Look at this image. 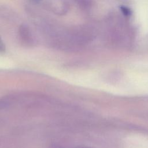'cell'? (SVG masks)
Returning a JSON list of instances; mask_svg holds the SVG:
<instances>
[{
	"instance_id": "cell-1",
	"label": "cell",
	"mask_w": 148,
	"mask_h": 148,
	"mask_svg": "<svg viewBox=\"0 0 148 148\" xmlns=\"http://www.w3.org/2000/svg\"><path fill=\"white\" fill-rule=\"evenodd\" d=\"M121 10L122 11L123 13L125 15V16H130L131 14V11L130 9L126 8V7H124V6H121L120 8Z\"/></svg>"
},
{
	"instance_id": "cell-2",
	"label": "cell",
	"mask_w": 148,
	"mask_h": 148,
	"mask_svg": "<svg viewBox=\"0 0 148 148\" xmlns=\"http://www.w3.org/2000/svg\"><path fill=\"white\" fill-rule=\"evenodd\" d=\"M5 50V45L0 37V51H2Z\"/></svg>"
},
{
	"instance_id": "cell-3",
	"label": "cell",
	"mask_w": 148,
	"mask_h": 148,
	"mask_svg": "<svg viewBox=\"0 0 148 148\" xmlns=\"http://www.w3.org/2000/svg\"><path fill=\"white\" fill-rule=\"evenodd\" d=\"M31 1H34V2H38L40 1L41 0H31Z\"/></svg>"
}]
</instances>
